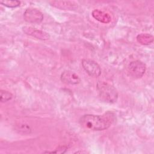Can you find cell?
I'll use <instances>...</instances> for the list:
<instances>
[{
	"mask_svg": "<svg viewBox=\"0 0 154 154\" xmlns=\"http://www.w3.org/2000/svg\"><path fill=\"white\" fill-rule=\"evenodd\" d=\"M114 120V115L108 112L103 115L85 114L80 118L79 123L87 129L103 131L109 128Z\"/></svg>",
	"mask_w": 154,
	"mask_h": 154,
	"instance_id": "6da1fadb",
	"label": "cell"
},
{
	"mask_svg": "<svg viewBox=\"0 0 154 154\" xmlns=\"http://www.w3.org/2000/svg\"><path fill=\"white\" fill-rule=\"evenodd\" d=\"M96 87L101 100L108 103H114L117 101L118 92L113 85L105 81H98Z\"/></svg>",
	"mask_w": 154,
	"mask_h": 154,
	"instance_id": "7a4b0ae2",
	"label": "cell"
},
{
	"mask_svg": "<svg viewBox=\"0 0 154 154\" xmlns=\"http://www.w3.org/2000/svg\"><path fill=\"white\" fill-rule=\"evenodd\" d=\"M146 69V64L140 60L131 61L128 66V71L129 75L134 78H141Z\"/></svg>",
	"mask_w": 154,
	"mask_h": 154,
	"instance_id": "3957f363",
	"label": "cell"
},
{
	"mask_svg": "<svg viewBox=\"0 0 154 154\" xmlns=\"http://www.w3.org/2000/svg\"><path fill=\"white\" fill-rule=\"evenodd\" d=\"M23 18L28 23H40L43 19V14L37 8H28L23 13Z\"/></svg>",
	"mask_w": 154,
	"mask_h": 154,
	"instance_id": "277c9868",
	"label": "cell"
},
{
	"mask_svg": "<svg viewBox=\"0 0 154 154\" xmlns=\"http://www.w3.org/2000/svg\"><path fill=\"white\" fill-rule=\"evenodd\" d=\"M81 63L84 69L89 75L93 77H99L100 75V67L96 61L90 59H84Z\"/></svg>",
	"mask_w": 154,
	"mask_h": 154,
	"instance_id": "5b68a950",
	"label": "cell"
},
{
	"mask_svg": "<svg viewBox=\"0 0 154 154\" xmlns=\"http://www.w3.org/2000/svg\"><path fill=\"white\" fill-rule=\"evenodd\" d=\"M22 30L26 34L42 40H46L50 38V35L48 32L31 26H23L22 27Z\"/></svg>",
	"mask_w": 154,
	"mask_h": 154,
	"instance_id": "8992f818",
	"label": "cell"
},
{
	"mask_svg": "<svg viewBox=\"0 0 154 154\" xmlns=\"http://www.w3.org/2000/svg\"><path fill=\"white\" fill-rule=\"evenodd\" d=\"M61 80L64 83L72 85H76L81 82L79 76L70 70L64 71L61 75Z\"/></svg>",
	"mask_w": 154,
	"mask_h": 154,
	"instance_id": "52a82bcc",
	"label": "cell"
},
{
	"mask_svg": "<svg viewBox=\"0 0 154 154\" xmlns=\"http://www.w3.org/2000/svg\"><path fill=\"white\" fill-rule=\"evenodd\" d=\"M51 5L61 10H73L76 8L77 4L73 1H53L49 2Z\"/></svg>",
	"mask_w": 154,
	"mask_h": 154,
	"instance_id": "ba28073f",
	"label": "cell"
},
{
	"mask_svg": "<svg viewBox=\"0 0 154 154\" xmlns=\"http://www.w3.org/2000/svg\"><path fill=\"white\" fill-rule=\"evenodd\" d=\"M91 15L96 20L103 23H108L111 21V16L109 13L99 9L93 10Z\"/></svg>",
	"mask_w": 154,
	"mask_h": 154,
	"instance_id": "9c48e42d",
	"label": "cell"
},
{
	"mask_svg": "<svg viewBox=\"0 0 154 154\" xmlns=\"http://www.w3.org/2000/svg\"><path fill=\"white\" fill-rule=\"evenodd\" d=\"M137 42L143 45H149L153 42V37L148 33H141L137 36Z\"/></svg>",
	"mask_w": 154,
	"mask_h": 154,
	"instance_id": "30bf717a",
	"label": "cell"
},
{
	"mask_svg": "<svg viewBox=\"0 0 154 154\" xmlns=\"http://www.w3.org/2000/svg\"><path fill=\"white\" fill-rule=\"evenodd\" d=\"M0 3L2 5L9 8H16L19 7L20 4V2L19 1H10V0L1 1Z\"/></svg>",
	"mask_w": 154,
	"mask_h": 154,
	"instance_id": "8fae6325",
	"label": "cell"
},
{
	"mask_svg": "<svg viewBox=\"0 0 154 154\" xmlns=\"http://www.w3.org/2000/svg\"><path fill=\"white\" fill-rule=\"evenodd\" d=\"M13 97V94L6 90H1V101L2 102H7L11 99Z\"/></svg>",
	"mask_w": 154,
	"mask_h": 154,
	"instance_id": "7c38bea8",
	"label": "cell"
},
{
	"mask_svg": "<svg viewBox=\"0 0 154 154\" xmlns=\"http://www.w3.org/2000/svg\"><path fill=\"white\" fill-rule=\"evenodd\" d=\"M17 130L19 131V132H22L23 134H28L31 132V128L30 126L27 124H20L19 125H17Z\"/></svg>",
	"mask_w": 154,
	"mask_h": 154,
	"instance_id": "4fadbf2b",
	"label": "cell"
}]
</instances>
